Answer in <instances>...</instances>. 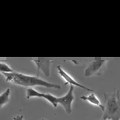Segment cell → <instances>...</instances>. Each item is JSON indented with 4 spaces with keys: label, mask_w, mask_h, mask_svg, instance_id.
Masks as SVG:
<instances>
[{
    "label": "cell",
    "mask_w": 120,
    "mask_h": 120,
    "mask_svg": "<svg viewBox=\"0 0 120 120\" xmlns=\"http://www.w3.org/2000/svg\"><path fill=\"white\" fill-rule=\"evenodd\" d=\"M3 75L5 76L6 82H9L13 85H19V86L27 87L29 88V89L37 86L48 88V89H61V86L59 85L48 82V81L40 78L37 76L27 75L18 72H13L10 73V74L4 73Z\"/></svg>",
    "instance_id": "cell-1"
},
{
    "label": "cell",
    "mask_w": 120,
    "mask_h": 120,
    "mask_svg": "<svg viewBox=\"0 0 120 120\" xmlns=\"http://www.w3.org/2000/svg\"><path fill=\"white\" fill-rule=\"evenodd\" d=\"M105 104L102 119L103 120H120V91L108 92L104 93Z\"/></svg>",
    "instance_id": "cell-2"
},
{
    "label": "cell",
    "mask_w": 120,
    "mask_h": 120,
    "mask_svg": "<svg viewBox=\"0 0 120 120\" xmlns=\"http://www.w3.org/2000/svg\"><path fill=\"white\" fill-rule=\"evenodd\" d=\"M107 62H108L107 59H100L91 61L85 70V76L91 77L93 75H100L101 74V70L104 68Z\"/></svg>",
    "instance_id": "cell-3"
},
{
    "label": "cell",
    "mask_w": 120,
    "mask_h": 120,
    "mask_svg": "<svg viewBox=\"0 0 120 120\" xmlns=\"http://www.w3.org/2000/svg\"><path fill=\"white\" fill-rule=\"evenodd\" d=\"M74 86L70 85L66 95L59 97V104L61 105L67 114L72 113V104L74 100Z\"/></svg>",
    "instance_id": "cell-4"
},
{
    "label": "cell",
    "mask_w": 120,
    "mask_h": 120,
    "mask_svg": "<svg viewBox=\"0 0 120 120\" xmlns=\"http://www.w3.org/2000/svg\"><path fill=\"white\" fill-rule=\"evenodd\" d=\"M33 63L36 66V75L38 77L40 72L42 71L46 77L50 76L51 71V64L52 63V60L49 58H39L37 59H32Z\"/></svg>",
    "instance_id": "cell-5"
},
{
    "label": "cell",
    "mask_w": 120,
    "mask_h": 120,
    "mask_svg": "<svg viewBox=\"0 0 120 120\" xmlns=\"http://www.w3.org/2000/svg\"><path fill=\"white\" fill-rule=\"evenodd\" d=\"M57 71L59 73V74L60 76L62 77L64 81H66L65 85H73V86H77V87H80V88H82V89H84L85 90H87V91H89V92H94L93 89H89V88H87L85 87V85L80 84L79 82H78L77 81H75L74 78H72L70 75L68 74V73H66L65 70H64L63 68L61 67L60 66H57Z\"/></svg>",
    "instance_id": "cell-6"
},
{
    "label": "cell",
    "mask_w": 120,
    "mask_h": 120,
    "mask_svg": "<svg viewBox=\"0 0 120 120\" xmlns=\"http://www.w3.org/2000/svg\"><path fill=\"white\" fill-rule=\"evenodd\" d=\"M80 98L81 100L89 102V103H90V104L95 105V106L99 107V108H101L102 110H104V105L102 104L101 101L98 99V97L94 93H91V94H89V95H88V96H81Z\"/></svg>",
    "instance_id": "cell-7"
},
{
    "label": "cell",
    "mask_w": 120,
    "mask_h": 120,
    "mask_svg": "<svg viewBox=\"0 0 120 120\" xmlns=\"http://www.w3.org/2000/svg\"><path fill=\"white\" fill-rule=\"evenodd\" d=\"M10 89H6V90L1 93L0 95V107L3 108L5 104H7L10 100Z\"/></svg>",
    "instance_id": "cell-8"
},
{
    "label": "cell",
    "mask_w": 120,
    "mask_h": 120,
    "mask_svg": "<svg viewBox=\"0 0 120 120\" xmlns=\"http://www.w3.org/2000/svg\"><path fill=\"white\" fill-rule=\"evenodd\" d=\"M0 71H1L2 74H4V73L10 74V73L14 72V70H13L12 68L7 63L3 62V60H1L0 61Z\"/></svg>",
    "instance_id": "cell-9"
},
{
    "label": "cell",
    "mask_w": 120,
    "mask_h": 120,
    "mask_svg": "<svg viewBox=\"0 0 120 120\" xmlns=\"http://www.w3.org/2000/svg\"><path fill=\"white\" fill-rule=\"evenodd\" d=\"M13 120H25V116L23 115H18L13 118Z\"/></svg>",
    "instance_id": "cell-10"
},
{
    "label": "cell",
    "mask_w": 120,
    "mask_h": 120,
    "mask_svg": "<svg viewBox=\"0 0 120 120\" xmlns=\"http://www.w3.org/2000/svg\"><path fill=\"white\" fill-rule=\"evenodd\" d=\"M41 120H46V119H42Z\"/></svg>",
    "instance_id": "cell-11"
},
{
    "label": "cell",
    "mask_w": 120,
    "mask_h": 120,
    "mask_svg": "<svg viewBox=\"0 0 120 120\" xmlns=\"http://www.w3.org/2000/svg\"><path fill=\"white\" fill-rule=\"evenodd\" d=\"M100 120H103V119H100Z\"/></svg>",
    "instance_id": "cell-12"
}]
</instances>
